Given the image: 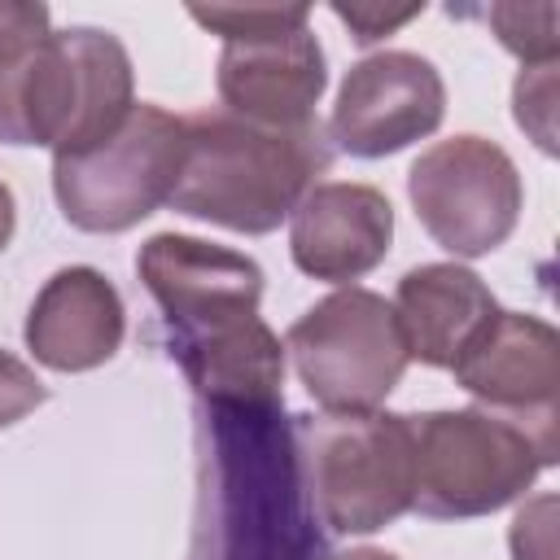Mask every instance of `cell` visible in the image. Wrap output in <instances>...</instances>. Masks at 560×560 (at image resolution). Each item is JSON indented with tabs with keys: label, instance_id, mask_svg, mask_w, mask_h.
<instances>
[{
	"label": "cell",
	"instance_id": "7402d4cb",
	"mask_svg": "<svg viewBox=\"0 0 560 560\" xmlns=\"http://www.w3.org/2000/svg\"><path fill=\"white\" fill-rule=\"evenodd\" d=\"M332 13L350 26V35L359 44H372V39L398 31L402 22H411L420 13V4H402V9H385V4H332Z\"/></svg>",
	"mask_w": 560,
	"mask_h": 560
},
{
	"label": "cell",
	"instance_id": "ac0fdd59",
	"mask_svg": "<svg viewBox=\"0 0 560 560\" xmlns=\"http://www.w3.org/2000/svg\"><path fill=\"white\" fill-rule=\"evenodd\" d=\"M551 101H556V61L551 66H529L516 79V122L538 140V149H556V127H551Z\"/></svg>",
	"mask_w": 560,
	"mask_h": 560
},
{
	"label": "cell",
	"instance_id": "7c38bea8",
	"mask_svg": "<svg viewBox=\"0 0 560 560\" xmlns=\"http://www.w3.org/2000/svg\"><path fill=\"white\" fill-rule=\"evenodd\" d=\"M324 83H328L324 48L311 35V26L228 39L219 52V96L228 114L258 127H276V131L311 127Z\"/></svg>",
	"mask_w": 560,
	"mask_h": 560
},
{
	"label": "cell",
	"instance_id": "4fadbf2b",
	"mask_svg": "<svg viewBox=\"0 0 560 560\" xmlns=\"http://www.w3.org/2000/svg\"><path fill=\"white\" fill-rule=\"evenodd\" d=\"M289 219V249L298 271L328 284L368 276L394 241V206L372 184H315Z\"/></svg>",
	"mask_w": 560,
	"mask_h": 560
},
{
	"label": "cell",
	"instance_id": "2e32d148",
	"mask_svg": "<svg viewBox=\"0 0 560 560\" xmlns=\"http://www.w3.org/2000/svg\"><path fill=\"white\" fill-rule=\"evenodd\" d=\"M499 44L525 66H551L560 52V9L556 4H490L486 9Z\"/></svg>",
	"mask_w": 560,
	"mask_h": 560
},
{
	"label": "cell",
	"instance_id": "ffe728a7",
	"mask_svg": "<svg viewBox=\"0 0 560 560\" xmlns=\"http://www.w3.org/2000/svg\"><path fill=\"white\" fill-rule=\"evenodd\" d=\"M44 398H48L44 381H39L22 359H13L9 350H0V429L18 424V420H22L26 411H35Z\"/></svg>",
	"mask_w": 560,
	"mask_h": 560
},
{
	"label": "cell",
	"instance_id": "44dd1931",
	"mask_svg": "<svg viewBox=\"0 0 560 560\" xmlns=\"http://www.w3.org/2000/svg\"><path fill=\"white\" fill-rule=\"evenodd\" d=\"M48 4L31 0H0V61L35 48L48 35Z\"/></svg>",
	"mask_w": 560,
	"mask_h": 560
},
{
	"label": "cell",
	"instance_id": "5bb4252c",
	"mask_svg": "<svg viewBox=\"0 0 560 560\" xmlns=\"http://www.w3.org/2000/svg\"><path fill=\"white\" fill-rule=\"evenodd\" d=\"M127 311L96 267H61L26 315V346L52 372H88L118 354Z\"/></svg>",
	"mask_w": 560,
	"mask_h": 560
},
{
	"label": "cell",
	"instance_id": "8fae6325",
	"mask_svg": "<svg viewBox=\"0 0 560 560\" xmlns=\"http://www.w3.org/2000/svg\"><path fill=\"white\" fill-rule=\"evenodd\" d=\"M451 372L472 398H481L486 411L538 429H560L556 420L560 337L547 319L521 311H494V319L459 350Z\"/></svg>",
	"mask_w": 560,
	"mask_h": 560
},
{
	"label": "cell",
	"instance_id": "30bf717a",
	"mask_svg": "<svg viewBox=\"0 0 560 560\" xmlns=\"http://www.w3.org/2000/svg\"><path fill=\"white\" fill-rule=\"evenodd\" d=\"M136 271L166 319V337L258 315L262 267L236 249L179 232H158L140 245Z\"/></svg>",
	"mask_w": 560,
	"mask_h": 560
},
{
	"label": "cell",
	"instance_id": "9c48e42d",
	"mask_svg": "<svg viewBox=\"0 0 560 560\" xmlns=\"http://www.w3.org/2000/svg\"><path fill=\"white\" fill-rule=\"evenodd\" d=\"M442 114H446V88L433 61L394 48L350 66L328 131L337 149L354 158H389L433 136Z\"/></svg>",
	"mask_w": 560,
	"mask_h": 560
},
{
	"label": "cell",
	"instance_id": "cb8c5ba5",
	"mask_svg": "<svg viewBox=\"0 0 560 560\" xmlns=\"http://www.w3.org/2000/svg\"><path fill=\"white\" fill-rule=\"evenodd\" d=\"M328 560H398V556L376 551V547H354V551H337V556H328Z\"/></svg>",
	"mask_w": 560,
	"mask_h": 560
},
{
	"label": "cell",
	"instance_id": "8992f818",
	"mask_svg": "<svg viewBox=\"0 0 560 560\" xmlns=\"http://www.w3.org/2000/svg\"><path fill=\"white\" fill-rule=\"evenodd\" d=\"M188 127L162 105L131 114L96 144L52 158V192L79 232H127L171 201L184 166Z\"/></svg>",
	"mask_w": 560,
	"mask_h": 560
},
{
	"label": "cell",
	"instance_id": "9a60e30c",
	"mask_svg": "<svg viewBox=\"0 0 560 560\" xmlns=\"http://www.w3.org/2000/svg\"><path fill=\"white\" fill-rule=\"evenodd\" d=\"M494 298L477 271L459 262H424L398 280V328L407 354L429 368H451L459 350L494 319Z\"/></svg>",
	"mask_w": 560,
	"mask_h": 560
},
{
	"label": "cell",
	"instance_id": "603a6c76",
	"mask_svg": "<svg viewBox=\"0 0 560 560\" xmlns=\"http://www.w3.org/2000/svg\"><path fill=\"white\" fill-rule=\"evenodd\" d=\"M13 223H18V210H13V192L0 184V254H4V245L13 241Z\"/></svg>",
	"mask_w": 560,
	"mask_h": 560
},
{
	"label": "cell",
	"instance_id": "6da1fadb",
	"mask_svg": "<svg viewBox=\"0 0 560 560\" xmlns=\"http://www.w3.org/2000/svg\"><path fill=\"white\" fill-rule=\"evenodd\" d=\"M192 560H315L319 529L298 433L280 407H206Z\"/></svg>",
	"mask_w": 560,
	"mask_h": 560
},
{
	"label": "cell",
	"instance_id": "5b68a950",
	"mask_svg": "<svg viewBox=\"0 0 560 560\" xmlns=\"http://www.w3.org/2000/svg\"><path fill=\"white\" fill-rule=\"evenodd\" d=\"M315 516L332 534H376L416 499L411 420L389 411L293 416Z\"/></svg>",
	"mask_w": 560,
	"mask_h": 560
},
{
	"label": "cell",
	"instance_id": "e0dca14e",
	"mask_svg": "<svg viewBox=\"0 0 560 560\" xmlns=\"http://www.w3.org/2000/svg\"><path fill=\"white\" fill-rule=\"evenodd\" d=\"M192 22H201L206 31L228 39H249V35H271V31H289V26H306L311 9L306 4H192L188 9Z\"/></svg>",
	"mask_w": 560,
	"mask_h": 560
},
{
	"label": "cell",
	"instance_id": "d6986e66",
	"mask_svg": "<svg viewBox=\"0 0 560 560\" xmlns=\"http://www.w3.org/2000/svg\"><path fill=\"white\" fill-rule=\"evenodd\" d=\"M556 499L538 494L529 508L516 512L512 521V556L516 560H556Z\"/></svg>",
	"mask_w": 560,
	"mask_h": 560
},
{
	"label": "cell",
	"instance_id": "ba28073f",
	"mask_svg": "<svg viewBox=\"0 0 560 560\" xmlns=\"http://www.w3.org/2000/svg\"><path fill=\"white\" fill-rule=\"evenodd\" d=\"M407 192L424 232L459 258L499 249L521 219L516 162L481 136H451L424 149L407 175Z\"/></svg>",
	"mask_w": 560,
	"mask_h": 560
},
{
	"label": "cell",
	"instance_id": "3957f363",
	"mask_svg": "<svg viewBox=\"0 0 560 560\" xmlns=\"http://www.w3.org/2000/svg\"><path fill=\"white\" fill-rule=\"evenodd\" d=\"M131 57L96 26L48 31L0 61V140L79 153L131 114Z\"/></svg>",
	"mask_w": 560,
	"mask_h": 560
},
{
	"label": "cell",
	"instance_id": "52a82bcc",
	"mask_svg": "<svg viewBox=\"0 0 560 560\" xmlns=\"http://www.w3.org/2000/svg\"><path fill=\"white\" fill-rule=\"evenodd\" d=\"M284 346L324 411H376L411 363L394 306L354 284L315 302Z\"/></svg>",
	"mask_w": 560,
	"mask_h": 560
},
{
	"label": "cell",
	"instance_id": "7a4b0ae2",
	"mask_svg": "<svg viewBox=\"0 0 560 560\" xmlns=\"http://www.w3.org/2000/svg\"><path fill=\"white\" fill-rule=\"evenodd\" d=\"M184 127L188 144L171 206L228 232L262 236L280 228L315 188V175L328 166L319 122L276 131L228 109H206L184 118Z\"/></svg>",
	"mask_w": 560,
	"mask_h": 560
},
{
	"label": "cell",
	"instance_id": "277c9868",
	"mask_svg": "<svg viewBox=\"0 0 560 560\" xmlns=\"http://www.w3.org/2000/svg\"><path fill=\"white\" fill-rule=\"evenodd\" d=\"M407 420L416 446L411 508L433 521L499 512L560 455V429H538L486 407L424 411Z\"/></svg>",
	"mask_w": 560,
	"mask_h": 560
}]
</instances>
